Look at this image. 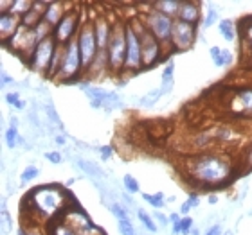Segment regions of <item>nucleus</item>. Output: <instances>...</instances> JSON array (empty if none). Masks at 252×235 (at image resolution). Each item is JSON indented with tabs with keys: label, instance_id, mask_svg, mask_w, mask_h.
<instances>
[{
	"label": "nucleus",
	"instance_id": "nucleus-1",
	"mask_svg": "<svg viewBox=\"0 0 252 235\" xmlns=\"http://www.w3.org/2000/svg\"><path fill=\"white\" fill-rule=\"evenodd\" d=\"M186 176L196 187L221 188L234 180L236 167L227 155L211 151L189 158L186 163Z\"/></svg>",
	"mask_w": 252,
	"mask_h": 235
},
{
	"label": "nucleus",
	"instance_id": "nucleus-2",
	"mask_svg": "<svg viewBox=\"0 0 252 235\" xmlns=\"http://www.w3.org/2000/svg\"><path fill=\"white\" fill-rule=\"evenodd\" d=\"M131 26L135 27V31L139 32V36H141V43H142V70H150V68L157 67L158 63L166 59V47H164L162 43L158 42L157 38L153 36L152 32L148 31L144 24H142L141 16H135V18H131ZM168 61V59H166Z\"/></svg>",
	"mask_w": 252,
	"mask_h": 235
},
{
	"label": "nucleus",
	"instance_id": "nucleus-3",
	"mask_svg": "<svg viewBox=\"0 0 252 235\" xmlns=\"http://www.w3.org/2000/svg\"><path fill=\"white\" fill-rule=\"evenodd\" d=\"M126 58V22L114 20L112 34L106 45V59H108V72L125 74Z\"/></svg>",
	"mask_w": 252,
	"mask_h": 235
},
{
	"label": "nucleus",
	"instance_id": "nucleus-4",
	"mask_svg": "<svg viewBox=\"0 0 252 235\" xmlns=\"http://www.w3.org/2000/svg\"><path fill=\"white\" fill-rule=\"evenodd\" d=\"M141 20L148 31L152 32L153 36L157 38L158 42L166 47V51L171 49V36H173L175 18H169V16L158 13V11L153 9L152 4H150V9H148L146 13H142Z\"/></svg>",
	"mask_w": 252,
	"mask_h": 235
},
{
	"label": "nucleus",
	"instance_id": "nucleus-5",
	"mask_svg": "<svg viewBox=\"0 0 252 235\" xmlns=\"http://www.w3.org/2000/svg\"><path fill=\"white\" fill-rule=\"evenodd\" d=\"M85 22L87 20H83V15H81L78 9L67 11V15L63 16L58 26L53 27V38L56 40L58 45L67 47L68 43L74 42V40L78 38Z\"/></svg>",
	"mask_w": 252,
	"mask_h": 235
},
{
	"label": "nucleus",
	"instance_id": "nucleus-6",
	"mask_svg": "<svg viewBox=\"0 0 252 235\" xmlns=\"http://www.w3.org/2000/svg\"><path fill=\"white\" fill-rule=\"evenodd\" d=\"M83 74H85V70H83V65H81V56H79V51H78V43L74 40V42H70L67 47H65L62 68H60V74H58V78H56V81H58V83H74V81H79Z\"/></svg>",
	"mask_w": 252,
	"mask_h": 235
},
{
	"label": "nucleus",
	"instance_id": "nucleus-7",
	"mask_svg": "<svg viewBox=\"0 0 252 235\" xmlns=\"http://www.w3.org/2000/svg\"><path fill=\"white\" fill-rule=\"evenodd\" d=\"M142 72V43L139 32L131 22H126V58H125V74Z\"/></svg>",
	"mask_w": 252,
	"mask_h": 235
},
{
	"label": "nucleus",
	"instance_id": "nucleus-8",
	"mask_svg": "<svg viewBox=\"0 0 252 235\" xmlns=\"http://www.w3.org/2000/svg\"><path fill=\"white\" fill-rule=\"evenodd\" d=\"M56 49H58V43H56V40H54L53 36H49L47 40H43V42L38 43L36 49L32 51V54L26 61V65L29 67V70L47 76Z\"/></svg>",
	"mask_w": 252,
	"mask_h": 235
},
{
	"label": "nucleus",
	"instance_id": "nucleus-9",
	"mask_svg": "<svg viewBox=\"0 0 252 235\" xmlns=\"http://www.w3.org/2000/svg\"><path fill=\"white\" fill-rule=\"evenodd\" d=\"M76 43H78V51L79 56H81V65H83V70L87 74L92 63H94L95 56L99 52V47H97V42H95V34H94V24L92 20H87L79 31L78 38H76Z\"/></svg>",
	"mask_w": 252,
	"mask_h": 235
},
{
	"label": "nucleus",
	"instance_id": "nucleus-10",
	"mask_svg": "<svg viewBox=\"0 0 252 235\" xmlns=\"http://www.w3.org/2000/svg\"><path fill=\"white\" fill-rule=\"evenodd\" d=\"M81 88L85 90V94L89 97L90 106L92 108H103V110L110 111V110H117L121 108V97L116 94V92H110V90H105L101 86H95V84H89V83H81Z\"/></svg>",
	"mask_w": 252,
	"mask_h": 235
},
{
	"label": "nucleus",
	"instance_id": "nucleus-11",
	"mask_svg": "<svg viewBox=\"0 0 252 235\" xmlns=\"http://www.w3.org/2000/svg\"><path fill=\"white\" fill-rule=\"evenodd\" d=\"M198 36V26L188 24L182 20H175L173 36H171V52H186L193 49Z\"/></svg>",
	"mask_w": 252,
	"mask_h": 235
},
{
	"label": "nucleus",
	"instance_id": "nucleus-12",
	"mask_svg": "<svg viewBox=\"0 0 252 235\" xmlns=\"http://www.w3.org/2000/svg\"><path fill=\"white\" fill-rule=\"evenodd\" d=\"M231 108L232 115L238 117H252V88H240L234 92L231 97Z\"/></svg>",
	"mask_w": 252,
	"mask_h": 235
},
{
	"label": "nucleus",
	"instance_id": "nucleus-13",
	"mask_svg": "<svg viewBox=\"0 0 252 235\" xmlns=\"http://www.w3.org/2000/svg\"><path fill=\"white\" fill-rule=\"evenodd\" d=\"M92 24H94V34L97 47H99V51H106V45H108V40H110L112 34V27H114V20H110V16L106 15H97L92 20Z\"/></svg>",
	"mask_w": 252,
	"mask_h": 235
},
{
	"label": "nucleus",
	"instance_id": "nucleus-14",
	"mask_svg": "<svg viewBox=\"0 0 252 235\" xmlns=\"http://www.w3.org/2000/svg\"><path fill=\"white\" fill-rule=\"evenodd\" d=\"M20 26V16H16L15 13H0V36H2V42H9L11 38L18 32Z\"/></svg>",
	"mask_w": 252,
	"mask_h": 235
},
{
	"label": "nucleus",
	"instance_id": "nucleus-15",
	"mask_svg": "<svg viewBox=\"0 0 252 235\" xmlns=\"http://www.w3.org/2000/svg\"><path fill=\"white\" fill-rule=\"evenodd\" d=\"M202 4L198 2H191V0H182V5H180L179 16L177 20L188 22V24H193V26H198L202 22Z\"/></svg>",
	"mask_w": 252,
	"mask_h": 235
},
{
	"label": "nucleus",
	"instance_id": "nucleus-16",
	"mask_svg": "<svg viewBox=\"0 0 252 235\" xmlns=\"http://www.w3.org/2000/svg\"><path fill=\"white\" fill-rule=\"evenodd\" d=\"M173 84H175V61L173 59H168L166 65H164L162 74H160V86H158L162 97L173 92Z\"/></svg>",
	"mask_w": 252,
	"mask_h": 235
},
{
	"label": "nucleus",
	"instance_id": "nucleus-17",
	"mask_svg": "<svg viewBox=\"0 0 252 235\" xmlns=\"http://www.w3.org/2000/svg\"><path fill=\"white\" fill-rule=\"evenodd\" d=\"M65 15H67V9H65L63 2H47V9H45V15H43V22L49 24L51 27H56Z\"/></svg>",
	"mask_w": 252,
	"mask_h": 235
},
{
	"label": "nucleus",
	"instance_id": "nucleus-18",
	"mask_svg": "<svg viewBox=\"0 0 252 235\" xmlns=\"http://www.w3.org/2000/svg\"><path fill=\"white\" fill-rule=\"evenodd\" d=\"M4 142L9 149H15V147H18L20 144H24V138H22L20 133H18V119H16V117H11L9 119V128H7L4 133Z\"/></svg>",
	"mask_w": 252,
	"mask_h": 235
},
{
	"label": "nucleus",
	"instance_id": "nucleus-19",
	"mask_svg": "<svg viewBox=\"0 0 252 235\" xmlns=\"http://www.w3.org/2000/svg\"><path fill=\"white\" fill-rule=\"evenodd\" d=\"M180 5H182V0H158V2H153L152 7L155 11H158V13H162V15L177 20Z\"/></svg>",
	"mask_w": 252,
	"mask_h": 235
},
{
	"label": "nucleus",
	"instance_id": "nucleus-20",
	"mask_svg": "<svg viewBox=\"0 0 252 235\" xmlns=\"http://www.w3.org/2000/svg\"><path fill=\"white\" fill-rule=\"evenodd\" d=\"M218 32H220V36L223 38L227 43H232L236 40L238 29H236V26H234V22L229 20V18H223V20H220V24H218Z\"/></svg>",
	"mask_w": 252,
	"mask_h": 235
},
{
	"label": "nucleus",
	"instance_id": "nucleus-21",
	"mask_svg": "<svg viewBox=\"0 0 252 235\" xmlns=\"http://www.w3.org/2000/svg\"><path fill=\"white\" fill-rule=\"evenodd\" d=\"M78 163V167L83 171L85 174H89L92 180H101V178H105V173H103V169L97 167L94 162H89V160H83V158H78L76 160Z\"/></svg>",
	"mask_w": 252,
	"mask_h": 235
},
{
	"label": "nucleus",
	"instance_id": "nucleus-22",
	"mask_svg": "<svg viewBox=\"0 0 252 235\" xmlns=\"http://www.w3.org/2000/svg\"><path fill=\"white\" fill-rule=\"evenodd\" d=\"M49 235H78V234H76L62 217H58V219H54L49 223Z\"/></svg>",
	"mask_w": 252,
	"mask_h": 235
},
{
	"label": "nucleus",
	"instance_id": "nucleus-23",
	"mask_svg": "<svg viewBox=\"0 0 252 235\" xmlns=\"http://www.w3.org/2000/svg\"><path fill=\"white\" fill-rule=\"evenodd\" d=\"M137 219L141 221V225L144 226V228H146V232H150V234H157V232H158V225L155 223L153 215L148 214L146 210L137 209Z\"/></svg>",
	"mask_w": 252,
	"mask_h": 235
},
{
	"label": "nucleus",
	"instance_id": "nucleus-24",
	"mask_svg": "<svg viewBox=\"0 0 252 235\" xmlns=\"http://www.w3.org/2000/svg\"><path fill=\"white\" fill-rule=\"evenodd\" d=\"M141 196H142V199H144L150 207H153L155 210H162L164 207H166V196H164L162 192H155V194L142 192Z\"/></svg>",
	"mask_w": 252,
	"mask_h": 235
},
{
	"label": "nucleus",
	"instance_id": "nucleus-25",
	"mask_svg": "<svg viewBox=\"0 0 252 235\" xmlns=\"http://www.w3.org/2000/svg\"><path fill=\"white\" fill-rule=\"evenodd\" d=\"M162 97V94H160V90H150L146 95H142L141 101H139V106L141 108H152V106H155L158 103V99Z\"/></svg>",
	"mask_w": 252,
	"mask_h": 235
},
{
	"label": "nucleus",
	"instance_id": "nucleus-26",
	"mask_svg": "<svg viewBox=\"0 0 252 235\" xmlns=\"http://www.w3.org/2000/svg\"><path fill=\"white\" fill-rule=\"evenodd\" d=\"M108 209H110L112 215L116 217L117 221H125V219H130V212H128V209H126L125 205L119 203V201H114V203L108 205Z\"/></svg>",
	"mask_w": 252,
	"mask_h": 235
},
{
	"label": "nucleus",
	"instance_id": "nucleus-27",
	"mask_svg": "<svg viewBox=\"0 0 252 235\" xmlns=\"http://www.w3.org/2000/svg\"><path fill=\"white\" fill-rule=\"evenodd\" d=\"M38 176H40V169H38L36 165H27L20 173V183L22 185H27V183L34 182Z\"/></svg>",
	"mask_w": 252,
	"mask_h": 235
},
{
	"label": "nucleus",
	"instance_id": "nucleus-28",
	"mask_svg": "<svg viewBox=\"0 0 252 235\" xmlns=\"http://www.w3.org/2000/svg\"><path fill=\"white\" fill-rule=\"evenodd\" d=\"M34 2H26V0H13V5H11L9 13H15L16 16H24L26 13H29Z\"/></svg>",
	"mask_w": 252,
	"mask_h": 235
},
{
	"label": "nucleus",
	"instance_id": "nucleus-29",
	"mask_svg": "<svg viewBox=\"0 0 252 235\" xmlns=\"http://www.w3.org/2000/svg\"><path fill=\"white\" fill-rule=\"evenodd\" d=\"M215 24H220V20H218V11L213 5H209V9L205 11L204 18H202V27L204 29H211Z\"/></svg>",
	"mask_w": 252,
	"mask_h": 235
},
{
	"label": "nucleus",
	"instance_id": "nucleus-30",
	"mask_svg": "<svg viewBox=\"0 0 252 235\" xmlns=\"http://www.w3.org/2000/svg\"><path fill=\"white\" fill-rule=\"evenodd\" d=\"M123 185H125V190L128 194L141 192V185H139V182H137V178L131 176V174H125V176H123Z\"/></svg>",
	"mask_w": 252,
	"mask_h": 235
},
{
	"label": "nucleus",
	"instance_id": "nucleus-31",
	"mask_svg": "<svg viewBox=\"0 0 252 235\" xmlns=\"http://www.w3.org/2000/svg\"><path fill=\"white\" fill-rule=\"evenodd\" d=\"M5 103L16 110H26V103L20 99V94L18 92H9V94H5Z\"/></svg>",
	"mask_w": 252,
	"mask_h": 235
},
{
	"label": "nucleus",
	"instance_id": "nucleus-32",
	"mask_svg": "<svg viewBox=\"0 0 252 235\" xmlns=\"http://www.w3.org/2000/svg\"><path fill=\"white\" fill-rule=\"evenodd\" d=\"M232 61H234V54H232L229 49H221V56L215 65L218 68H227V67H231Z\"/></svg>",
	"mask_w": 252,
	"mask_h": 235
},
{
	"label": "nucleus",
	"instance_id": "nucleus-33",
	"mask_svg": "<svg viewBox=\"0 0 252 235\" xmlns=\"http://www.w3.org/2000/svg\"><path fill=\"white\" fill-rule=\"evenodd\" d=\"M117 230H119L121 235H137V228L133 226L131 219L117 221Z\"/></svg>",
	"mask_w": 252,
	"mask_h": 235
},
{
	"label": "nucleus",
	"instance_id": "nucleus-34",
	"mask_svg": "<svg viewBox=\"0 0 252 235\" xmlns=\"http://www.w3.org/2000/svg\"><path fill=\"white\" fill-rule=\"evenodd\" d=\"M193 228H194V221L191 215H186V217L180 219V235H191Z\"/></svg>",
	"mask_w": 252,
	"mask_h": 235
},
{
	"label": "nucleus",
	"instance_id": "nucleus-35",
	"mask_svg": "<svg viewBox=\"0 0 252 235\" xmlns=\"http://www.w3.org/2000/svg\"><path fill=\"white\" fill-rule=\"evenodd\" d=\"M242 167L245 169V171H252V142L249 144L247 151H245V157H243V162H242Z\"/></svg>",
	"mask_w": 252,
	"mask_h": 235
},
{
	"label": "nucleus",
	"instance_id": "nucleus-36",
	"mask_svg": "<svg viewBox=\"0 0 252 235\" xmlns=\"http://www.w3.org/2000/svg\"><path fill=\"white\" fill-rule=\"evenodd\" d=\"M45 160L51 163H54V165H60V163L63 162V157L60 151H47L45 153Z\"/></svg>",
	"mask_w": 252,
	"mask_h": 235
},
{
	"label": "nucleus",
	"instance_id": "nucleus-37",
	"mask_svg": "<svg viewBox=\"0 0 252 235\" xmlns=\"http://www.w3.org/2000/svg\"><path fill=\"white\" fill-rule=\"evenodd\" d=\"M47 115H49V119L53 120V122H56V126H58V128H63L62 119L58 117V111H56V108H54L53 104H47Z\"/></svg>",
	"mask_w": 252,
	"mask_h": 235
},
{
	"label": "nucleus",
	"instance_id": "nucleus-38",
	"mask_svg": "<svg viewBox=\"0 0 252 235\" xmlns=\"http://www.w3.org/2000/svg\"><path fill=\"white\" fill-rule=\"evenodd\" d=\"M153 219H155V223H157V225H160V226H168L169 225V217H168V215H164L160 210H157V212L153 214Z\"/></svg>",
	"mask_w": 252,
	"mask_h": 235
},
{
	"label": "nucleus",
	"instance_id": "nucleus-39",
	"mask_svg": "<svg viewBox=\"0 0 252 235\" xmlns=\"http://www.w3.org/2000/svg\"><path fill=\"white\" fill-rule=\"evenodd\" d=\"M99 153H101V160H103V162H106V160H110L112 153H114V147H112V146H103V147H99Z\"/></svg>",
	"mask_w": 252,
	"mask_h": 235
},
{
	"label": "nucleus",
	"instance_id": "nucleus-40",
	"mask_svg": "<svg viewBox=\"0 0 252 235\" xmlns=\"http://www.w3.org/2000/svg\"><path fill=\"white\" fill-rule=\"evenodd\" d=\"M189 205H191V209H198L200 207V196H198V192H191L189 194V198L186 199Z\"/></svg>",
	"mask_w": 252,
	"mask_h": 235
},
{
	"label": "nucleus",
	"instance_id": "nucleus-41",
	"mask_svg": "<svg viewBox=\"0 0 252 235\" xmlns=\"http://www.w3.org/2000/svg\"><path fill=\"white\" fill-rule=\"evenodd\" d=\"M209 54H211V59H213V63H216L221 56V47H216V45H213V47L209 49Z\"/></svg>",
	"mask_w": 252,
	"mask_h": 235
},
{
	"label": "nucleus",
	"instance_id": "nucleus-42",
	"mask_svg": "<svg viewBox=\"0 0 252 235\" xmlns=\"http://www.w3.org/2000/svg\"><path fill=\"white\" fill-rule=\"evenodd\" d=\"M204 235H223V230H221V225H213L207 228Z\"/></svg>",
	"mask_w": 252,
	"mask_h": 235
},
{
	"label": "nucleus",
	"instance_id": "nucleus-43",
	"mask_svg": "<svg viewBox=\"0 0 252 235\" xmlns=\"http://www.w3.org/2000/svg\"><path fill=\"white\" fill-rule=\"evenodd\" d=\"M168 217H169V225H177V223H180V219H182L180 212H171Z\"/></svg>",
	"mask_w": 252,
	"mask_h": 235
},
{
	"label": "nucleus",
	"instance_id": "nucleus-44",
	"mask_svg": "<svg viewBox=\"0 0 252 235\" xmlns=\"http://www.w3.org/2000/svg\"><path fill=\"white\" fill-rule=\"evenodd\" d=\"M191 205L188 203V201H184V203L180 205V215H182V217H186V215H189V212H191Z\"/></svg>",
	"mask_w": 252,
	"mask_h": 235
},
{
	"label": "nucleus",
	"instance_id": "nucleus-45",
	"mask_svg": "<svg viewBox=\"0 0 252 235\" xmlns=\"http://www.w3.org/2000/svg\"><path fill=\"white\" fill-rule=\"evenodd\" d=\"M13 83H15V79L11 78V76H7L5 70H2V86H7V84H13Z\"/></svg>",
	"mask_w": 252,
	"mask_h": 235
},
{
	"label": "nucleus",
	"instance_id": "nucleus-46",
	"mask_svg": "<svg viewBox=\"0 0 252 235\" xmlns=\"http://www.w3.org/2000/svg\"><path fill=\"white\" fill-rule=\"evenodd\" d=\"M123 205H125L126 209H128V207H131V209H135V203H133V199H131V196H126V194H123Z\"/></svg>",
	"mask_w": 252,
	"mask_h": 235
},
{
	"label": "nucleus",
	"instance_id": "nucleus-47",
	"mask_svg": "<svg viewBox=\"0 0 252 235\" xmlns=\"http://www.w3.org/2000/svg\"><path fill=\"white\" fill-rule=\"evenodd\" d=\"M54 140H56V144H58V146H65V136H63V135H56V136H54Z\"/></svg>",
	"mask_w": 252,
	"mask_h": 235
},
{
	"label": "nucleus",
	"instance_id": "nucleus-48",
	"mask_svg": "<svg viewBox=\"0 0 252 235\" xmlns=\"http://www.w3.org/2000/svg\"><path fill=\"white\" fill-rule=\"evenodd\" d=\"M207 203H209V205H216V203H218V196H216V194L209 196V199H207Z\"/></svg>",
	"mask_w": 252,
	"mask_h": 235
},
{
	"label": "nucleus",
	"instance_id": "nucleus-49",
	"mask_svg": "<svg viewBox=\"0 0 252 235\" xmlns=\"http://www.w3.org/2000/svg\"><path fill=\"white\" fill-rule=\"evenodd\" d=\"M18 235H27L26 228H20V230H18Z\"/></svg>",
	"mask_w": 252,
	"mask_h": 235
},
{
	"label": "nucleus",
	"instance_id": "nucleus-50",
	"mask_svg": "<svg viewBox=\"0 0 252 235\" xmlns=\"http://www.w3.org/2000/svg\"><path fill=\"white\" fill-rule=\"evenodd\" d=\"M191 235H200V230H198V228H193V232H191Z\"/></svg>",
	"mask_w": 252,
	"mask_h": 235
},
{
	"label": "nucleus",
	"instance_id": "nucleus-51",
	"mask_svg": "<svg viewBox=\"0 0 252 235\" xmlns=\"http://www.w3.org/2000/svg\"><path fill=\"white\" fill-rule=\"evenodd\" d=\"M225 235H231V234H225Z\"/></svg>",
	"mask_w": 252,
	"mask_h": 235
}]
</instances>
